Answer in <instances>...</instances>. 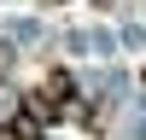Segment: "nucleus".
<instances>
[{"mask_svg": "<svg viewBox=\"0 0 146 140\" xmlns=\"http://www.w3.org/2000/svg\"><path fill=\"white\" fill-rule=\"evenodd\" d=\"M23 105H29L35 117H47V123L70 117V111H76V82H70V70H47V76H41V88H29V93H23Z\"/></svg>", "mask_w": 146, "mask_h": 140, "instance_id": "nucleus-1", "label": "nucleus"}, {"mask_svg": "<svg viewBox=\"0 0 146 140\" xmlns=\"http://www.w3.org/2000/svg\"><path fill=\"white\" fill-rule=\"evenodd\" d=\"M6 134H12V140H47V117H35L29 105H23V111L6 123Z\"/></svg>", "mask_w": 146, "mask_h": 140, "instance_id": "nucleus-2", "label": "nucleus"}]
</instances>
